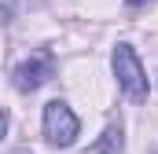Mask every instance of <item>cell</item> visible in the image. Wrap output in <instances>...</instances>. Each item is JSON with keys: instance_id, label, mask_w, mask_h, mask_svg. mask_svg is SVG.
<instances>
[{"instance_id": "obj_3", "label": "cell", "mask_w": 158, "mask_h": 154, "mask_svg": "<svg viewBox=\"0 0 158 154\" xmlns=\"http://www.w3.org/2000/svg\"><path fill=\"white\" fill-rule=\"evenodd\" d=\"M55 77V59L48 55V51H33L26 63H19L15 66V88L19 92H37V88H44L48 81Z\"/></svg>"}, {"instance_id": "obj_4", "label": "cell", "mask_w": 158, "mask_h": 154, "mask_svg": "<svg viewBox=\"0 0 158 154\" xmlns=\"http://www.w3.org/2000/svg\"><path fill=\"white\" fill-rule=\"evenodd\" d=\"M125 147V136H121V125H110L96 143H92V154H121Z\"/></svg>"}, {"instance_id": "obj_1", "label": "cell", "mask_w": 158, "mask_h": 154, "mask_svg": "<svg viewBox=\"0 0 158 154\" xmlns=\"http://www.w3.org/2000/svg\"><path fill=\"white\" fill-rule=\"evenodd\" d=\"M110 66H114V77H118V88L132 103H143L147 99V77H143V66H140L136 48L132 44H118L114 55H110Z\"/></svg>"}, {"instance_id": "obj_6", "label": "cell", "mask_w": 158, "mask_h": 154, "mask_svg": "<svg viewBox=\"0 0 158 154\" xmlns=\"http://www.w3.org/2000/svg\"><path fill=\"white\" fill-rule=\"evenodd\" d=\"M129 7H143V4H151V0H125Z\"/></svg>"}, {"instance_id": "obj_5", "label": "cell", "mask_w": 158, "mask_h": 154, "mask_svg": "<svg viewBox=\"0 0 158 154\" xmlns=\"http://www.w3.org/2000/svg\"><path fill=\"white\" fill-rule=\"evenodd\" d=\"M4 136H7V114H4V107H0V143H4Z\"/></svg>"}, {"instance_id": "obj_2", "label": "cell", "mask_w": 158, "mask_h": 154, "mask_svg": "<svg viewBox=\"0 0 158 154\" xmlns=\"http://www.w3.org/2000/svg\"><path fill=\"white\" fill-rule=\"evenodd\" d=\"M77 132H81V121L63 99H52L44 107V140L52 147H70L77 140Z\"/></svg>"}]
</instances>
